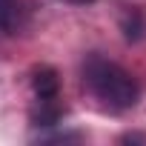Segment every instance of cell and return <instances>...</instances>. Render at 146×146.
I'll return each instance as SVG.
<instances>
[{"label": "cell", "instance_id": "cell-1", "mask_svg": "<svg viewBox=\"0 0 146 146\" xmlns=\"http://www.w3.org/2000/svg\"><path fill=\"white\" fill-rule=\"evenodd\" d=\"M83 83L89 92L109 109H132L140 98V89L129 72L100 54H89L83 63Z\"/></svg>", "mask_w": 146, "mask_h": 146}, {"label": "cell", "instance_id": "cell-2", "mask_svg": "<svg viewBox=\"0 0 146 146\" xmlns=\"http://www.w3.org/2000/svg\"><path fill=\"white\" fill-rule=\"evenodd\" d=\"M26 26V9L23 0H0V32L17 35Z\"/></svg>", "mask_w": 146, "mask_h": 146}, {"label": "cell", "instance_id": "cell-3", "mask_svg": "<svg viewBox=\"0 0 146 146\" xmlns=\"http://www.w3.org/2000/svg\"><path fill=\"white\" fill-rule=\"evenodd\" d=\"M32 89H35L37 100H54V98L60 95V80H57V72H54L52 66H40V69H35Z\"/></svg>", "mask_w": 146, "mask_h": 146}, {"label": "cell", "instance_id": "cell-4", "mask_svg": "<svg viewBox=\"0 0 146 146\" xmlns=\"http://www.w3.org/2000/svg\"><path fill=\"white\" fill-rule=\"evenodd\" d=\"M123 32H126V37H129V40H140V37H143V32H146L143 17H140L137 12H129V15L123 17Z\"/></svg>", "mask_w": 146, "mask_h": 146}, {"label": "cell", "instance_id": "cell-5", "mask_svg": "<svg viewBox=\"0 0 146 146\" xmlns=\"http://www.w3.org/2000/svg\"><path fill=\"white\" fill-rule=\"evenodd\" d=\"M69 3H92V0H69Z\"/></svg>", "mask_w": 146, "mask_h": 146}]
</instances>
